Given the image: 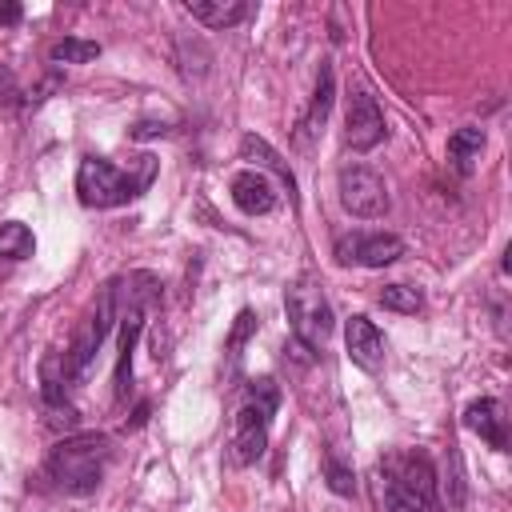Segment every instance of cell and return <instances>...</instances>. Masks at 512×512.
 Wrapping results in <instances>:
<instances>
[{
  "label": "cell",
  "mask_w": 512,
  "mask_h": 512,
  "mask_svg": "<svg viewBox=\"0 0 512 512\" xmlns=\"http://www.w3.org/2000/svg\"><path fill=\"white\" fill-rule=\"evenodd\" d=\"M380 500L400 512H444L440 480L428 452H392L380 460Z\"/></svg>",
  "instance_id": "obj_1"
},
{
  "label": "cell",
  "mask_w": 512,
  "mask_h": 512,
  "mask_svg": "<svg viewBox=\"0 0 512 512\" xmlns=\"http://www.w3.org/2000/svg\"><path fill=\"white\" fill-rule=\"evenodd\" d=\"M112 464V440L104 432H80V436H64L52 452H48V476L60 492L68 496H88L100 488L104 472Z\"/></svg>",
  "instance_id": "obj_2"
},
{
  "label": "cell",
  "mask_w": 512,
  "mask_h": 512,
  "mask_svg": "<svg viewBox=\"0 0 512 512\" xmlns=\"http://www.w3.org/2000/svg\"><path fill=\"white\" fill-rule=\"evenodd\" d=\"M152 176H156L152 156H140L136 172H124L104 156H84L80 168H76V196L88 208H120V204L136 200L152 184Z\"/></svg>",
  "instance_id": "obj_3"
},
{
  "label": "cell",
  "mask_w": 512,
  "mask_h": 512,
  "mask_svg": "<svg viewBox=\"0 0 512 512\" xmlns=\"http://www.w3.org/2000/svg\"><path fill=\"white\" fill-rule=\"evenodd\" d=\"M280 408V388L272 376H260L248 384V396L236 412V432H232V448H236V460L240 464H252L264 456L268 448V428H272V416Z\"/></svg>",
  "instance_id": "obj_4"
},
{
  "label": "cell",
  "mask_w": 512,
  "mask_h": 512,
  "mask_svg": "<svg viewBox=\"0 0 512 512\" xmlns=\"http://www.w3.org/2000/svg\"><path fill=\"white\" fill-rule=\"evenodd\" d=\"M284 312L292 320V332L304 348H324V340L332 336L336 328V316H332V304L320 288L316 276H296L288 288H284Z\"/></svg>",
  "instance_id": "obj_5"
},
{
  "label": "cell",
  "mask_w": 512,
  "mask_h": 512,
  "mask_svg": "<svg viewBox=\"0 0 512 512\" xmlns=\"http://www.w3.org/2000/svg\"><path fill=\"white\" fill-rule=\"evenodd\" d=\"M112 320H116V292H112V280H108V284L100 288L96 304L88 308V316L80 320V328H76V336H72V348L64 352V368H68L72 380L88 372V364H92V356L100 352V344H104Z\"/></svg>",
  "instance_id": "obj_6"
},
{
  "label": "cell",
  "mask_w": 512,
  "mask_h": 512,
  "mask_svg": "<svg viewBox=\"0 0 512 512\" xmlns=\"http://www.w3.org/2000/svg\"><path fill=\"white\" fill-rule=\"evenodd\" d=\"M336 188H340L344 212H352L356 220H376L388 212V184L368 164H344L336 176Z\"/></svg>",
  "instance_id": "obj_7"
},
{
  "label": "cell",
  "mask_w": 512,
  "mask_h": 512,
  "mask_svg": "<svg viewBox=\"0 0 512 512\" xmlns=\"http://www.w3.org/2000/svg\"><path fill=\"white\" fill-rule=\"evenodd\" d=\"M404 256V240L392 232H348L336 240V260L356 268H388Z\"/></svg>",
  "instance_id": "obj_8"
},
{
  "label": "cell",
  "mask_w": 512,
  "mask_h": 512,
  "mask_svg": "<svg viewBox=\"0 0 512 512\" xmlns=\"http://www.w3.org/2000/svg\"><path fill=\"white\" fill-rule=\"evenodd\" d=\"M384 132L388 128H384V112H380L376 96L368 88H356L348 96V112H344V144L352 152H368L384 140Z\"/></svg>",
  "instance_id": "obj_9"
},
{
  "label": "cell",
  "mask_w": 512,
  "mask_h": 512,
  "mask_svg": "<svg viewBox=\"0 0 512 512\" xmlns=\"http://www.w3.org/2000/svg\"><path fill=\"white\" fill-rule=\"evenodd\" d=\"M228 192H232V204H236L244 216H268V212L280 204L272 180H268L264 172H256V168H240V172L232 176Z\"/></svg>",
  "instance_id": "obj_10"
},
{
  "label": "cell",
  "mask_w": 512,
  "mask_h": 512,
  "mask_svg": "<svg viewBox=\"0 0 512 512\" xmlns=\"http://www.w3.org/2000/svg\"><path fill=\"white\" fill-rule=\"evenodd\" d=\"M344 348H348V360L364 372H376L384 364V336L368 316H352L344 324Z\"/></svg>",
  "instance_id": "obj_11"
},
{
  "label": "cell",
  "mask_w": 512,
  "mask_h": 512,
  "mask_svg": "<svg viewBox=\"0 0 512 512\" xmlns=\"http://www.w3.org/2000/svg\"><path fill=\"white\" fill-rule=\"evenodd\" d=\"M464 428H472V432H476L480 440H488L496 452L508 448V420H504L500 400H492V396H480V400H472V404L464 408Z\"/></svg>",
  "instance_id": "obj_12"
},
{
  "label": "cell",
  "mask_w": 512,
  "mask_h": 512,
  "mask_svg": "<svg viewBox=\"0 0 512 512\" xmlns=\"http://www.w3.org/2000/svg\"><path fill=\"white\" fill-rule=\"evenodd\" d=\"M240 156H244V160H252V164H256V172H260V168H264V172H272V176L280 180V188L288 192V200L296 204V176H292V168L284 164V156H280L264 136H252V132H248V136L240 140Z\"/></svg>",
  "instance_id": "obj_13"
},
{
  "label": "cell",
  "mask_w": 512,
  "mask_h": 512,
  "mask_svg": "<svg viewBox=\"0 0 512 512\" xmlns=\"http://www.w3.org/2000/svg\"><path fill=\"white\" fill-rule=\"evenodd\" d=\"M332 100H336V68H332V60H320L316 92H312V104H308V112H304V120H300V136H304V140L316 136V132H324V120H328V112H332Z\"/></svg>",
  "instance_id": "obj_14"
},
{
  "label": "cell",
  "mask_w": 512,
  "mask_h": 512,
  "mask_svg": "<svg viewBox=\"0 0 512 512\" xmlns=\"http://www.w3.org/2000/svg\"><path fill=\"white\" fill-rule=\"evenodd\" d=\"M184 12L200 20L204 28H232L248 16V4L244 0H184Z\"/></svg>",
  "instance_id": "obj_15"
},
{
  "label": "cell",
  "mask_w": 512,
  "mask_h": 512,
  "mask_svg": "<svg viewBox=\"0 0 512 512\" xmlns=\"http://www.w3.org/2000/svg\"><path fill=\"white\" fill-rule=\"evenodd\" d=\"M480 152H484V128L464 124V128H456V132L448 136V160H452V168H456L460 176H472Z\"/></svg>",
  "instance_id": "obj_16"
},
{
  "label": "cell",
  "mask_w": 512,
  "mask_h": 512,
  "mask_svg": "<svg viewBox=\"0 0 512 512\" xmlns=\"http://www.w3.org/2000/svg\"><path fill=\"white\" fill-rule=\"evenodd\" d=\"M32 252H36L32 228L20 220H4L0 224V260H28Z\"/></svg>",
  "instance_id": "obj_17"
},
{
  "label": "cell",
  "mask_w": 512,
  "mask_h": 512,
  "mask_svg": "<svg viewBox=\"0 0 512 512\" xmlns=\"http://www.w3.org/2000/svg\"><path fill=\"white\" fill-rule=\"evenodd\" d=\"M40 392H44V400L52 404V408H68V368H64V360L60 356H48L44 364H40Z\"/></svg>",
  "instance_id": "obj_18"
},
{
  "label": "cell",
  "mask_w": 512,
  "mask_h": 512,
  "mask_svg": "<svg viewBox=\"0 0 512 512\" xmlns=\"http://www.w3.org/2000/svg\"><path fill=\"white\" fill-rule=\"evenodd\" d=\"M100 56V44L96 40H80V36H64L48 48V60L52 64H88Z\"/></svg>",
  "instance_id": "obj_19"
},
{
  "label": "cell",
  "mask_w": 512,
  "mask_h": 512,
  "mask_svg": "<svg viewBox=\"0 0 512 512\" xmlns=\"http://www.w3.org/2000/svg\"><path fill=\"white\" fill-rule=\"evenodd\" d=\"M380 304L392 308V312L416 316V312L424 308V292H420V288H408V284H388V288L380 292Z\"/></svg>",
  "instance_id": "obj_20"
},
{
  "label": "cell",
  "mask_w": 512,
  "mask_h": 512,
  "mask_svg": "<svg viewBox=\"0 0 512 512\" xmlns=\"http://www.w3.org/2000/svg\"><path fill=\"white\" fill-rule=\"evenodd\" d=\"M324 480H328V488H332L336 496H352V492H356V476H352V468L340 464L336 456H324Z\"/></svg>",
  "instance_id": "obj_21"
},
{
  "label": "cell",
  "mask_w": 512,
  "mask_h": 512,
  "mask_svg": "<svg viewBox=\"0 0 512 512\" xmlns=\"http://www.w3.org/2000/svg\"><path fill=\"white\" fill-rule=\"evenodd\" d=\"M248 332H256V316H252V312H240V316H236V328H232V336H228V356H232V360L240 356V344L248 340Z\"/></svg>",
  "instance_id": "obj_22"
},
{
  "label": "cell",
  "mask_w": 512,
  "mask_h": 512,
  "mask_svg": "<svg viewBox=\"0 0 512 512\" xmlns=\"http://www.w3.org/2000/svg\"><path fill=\"white\" fill-rule=\"evenodd\" d=\"M20 96H24V92L16 88V72H12L8 64H0V104L8 108V104H16Z\"/></svg>",
  "instance_id": "obj_23"
},
{
  "label": "cell",
  "mask_w": 512,
  "mask_h": 512,
  "mask_svg": "<svg viewBox=\"0 0 512 512\" xmlns=\"http://www.w3.org/2000/svg\"><path fill=\"white\" fill-rule=\"evenodd\" d=\"M164 132H168V128H164V124H156V120H140V124L132 128V136H136V140H152V136H164Z\"/></svg>",
  "instance_id": "obj_24"
},
{
  "label": "cell",
  "mask_w": 512,
  "mask_h": 512,
  "mask_svg": "<svg viewBox=\"0 0 512 512\" xmlns=\"http://www.w3.org/2000/svg\"><path fill=\"white\" fill-rule=\"evenodd\" d=\"M20 16H24V8H20V4H12V0H4V4H0V24H8V28H12V24H20Z\"/></svg>",
  "instance_id": "obj_25"
}]
</instances>
